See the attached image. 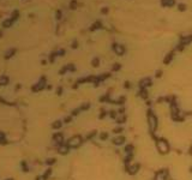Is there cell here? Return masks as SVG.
I'll list each match as a JSON object with an SVG mask.
<instances>
[{"label": "cell", "mask_w": 192, "mask_h": 180, "mask_svg": "<svg viewBox=\"0 0 192 180\" xmlns=\"http://www.w3.org/2000/svg\"><path fill=\"white\" fill-rule=\"evenodd\" d=\"M148 121H149V126H150V131L151 132L156 131V129H157V118H156V115L152 114V112L150 109L148 111Z\"/></svg>", "instance_id": "6da1fadb"}, {"label": "cell", "mask_w": 192, "mask_h": 180, "mask_svg": "<svg viewBox=\"0 0 192 180\" xmlns=\"http://www.w3.org/2000/svg\"><path fill=\"white\" fill-rule=\"evenodd\" d=\"M156 147H157V150L161 154H167L169 151V144L166 139H159L157 143H156Z\"/></svg>", "instance_id": "7a4b0ae2"}, {"label": "cell", "mask_w": 192, "mask_h": 180, "mask_svg": "<svg viewBox=\"0 0 192 180\" xmlns=\"http://www.w3.org/2000/svg\"><path fill=\"white\" fill-rule=\"evenodd\" d=\"M82 142H83V139H82L81 136H73V137H71L67 140L66 144H67L70 148H78L81 144H82Z\"/></svg>", "instance_id": "3957f363"}, {"label": "cell", "mask_w": 192, "mask_h": 180, "mask_svg": "<svg viewBox=\"0 0 192 180\" xmlns=\"http://www.w3.org/2000/svg\"><path fill=\"white\" fill-rule=\"evenodd\" d=\"M167 169H161L155 174V180H167Z\"/></svg>", "instance_id": "277c9868"}, {"label": "cell", "mask_w": 192, "mask_h": 180, "mask_svg": "<svg viewBox=\"0 0 192 180\" xmlns=\"http://www.w3.org/2000/svg\"><path fill=\"white\" fill-rule=\"evenodd\" d=\"M69 150H70V147L67 145L66 143L60 144V147H59V153H60L61 155H66V154L69 153Z\"/></svg>", "instance_id": "5b68a950"}, {"label": "cell", "mask_w": 192, "mask_h": 180, "mask_svg": "<svg viewBox=\"0 0 192 180\" xmlns=\"http://www.w3.org/2000/svg\"><path fill=\"white\" fill-rule=\"evenodd\" d=\"M53 139H54L55 142H58L59 144H63V142H64V135H63L61 132H58V133H55V135L53 136Z\"/></svg>", "instance_id": "8992f818"}, {"label": "cell", "mask_w": 192, "mask_h": 180, "mask_svg": "<svg viewBox=\"0 0 192 180\" xmlns=\"http://www.w3.org/2000/svg\"><path fill=\"white\" fill-rule=\"evenodd\" d=\"M43 88H45V78H42L41 82H38L36 85H34L32 90H34V91H37V90H42Z\"/></svg>", "instance_id": "52a82bcc"}, {"label": "cell", "mask_w": 192, "mask_h": 180, "mask_svg": "<svg viewBox=\"0 0 192 180\" xmlns=\"http://www.w3.org/2000/svg\"><path fill=\"white\" fill-rule=\"evenodd\" d=\"M138 169H139V165H133V166H131V167L127 168V172H128L131 175H133V174H136V173L138 172Z\"/></svg>", "instance_id": "ba28073f"}, {"label": "cell", "mask_w": 192, "mask_h": 180, "mask_svg": "<svg viewBox=\"0 0 192 180\" xmlns=\"http://www.w3.org/2000/svg\"><path fill=\"white\" fill-rule=\"evenodd\" d=\"M114 50L117 52L118 55H123L124 52H125V48L123 46H120V45H114Z\"/></svg>", "instance_id": "9c48e42d"}, {"label": "cell", "mask_w": 192, "mask_h": 180, "mask_svg": "<svg viewBox=\"0 0 192 180\" xmlns=\"http://www.w3.org/2000/svg\"><path fill=\"white\" fill-rule=\"evenodd\" d=\"M125 142V137H117L113 139V144H115V145H121V144Z\"/></svg>", "instance_id": "30bf717a"}, {"label": "cell", "mask_w": 192, "mask_h": 180, "mask_svg": "<svg viewBox=\"0 0 192 180\" xmlns=\"http://www.w3.org/2000/svg\"><path fill=\"white\" fill-rule=\"evenodd\" d=\"M148 85H151V82H150V79H149V78L143 79V81L139 83V86H141L142 89H145V86H148Z\"/></svg>", "instance_id": "8fae6325"}, {"label": "cell", "mask_w": 192, "mask_h": 180, "mask_svg": "<svg viewBox=\"0 0 192 180\" xmlns=\"http://www.w3.org/2000/svg\"><path fill=\"white\" fill-rule=\"evenodd\" d=\"M61 125H63V122H61L60 120H55V121L52 124V129H54V130H59V129L61 127Z\"/></svg>", "instance_id": "7c38bea8"}, {"label": "cell", "mask_w": 192, "mask_h": 180, "mask_svg": "<svg viewBox=\"0 0 192 180\" xmlns=\"http://www.w3.org/2000/svg\"><path fill=\"white\" fill-rule=\"evenodd\" d=\"M7 84H9V77L7 76L0 77V85H7Z\"/></svg>", "instance_id": "4fadbf2b"}, {"label": "cell", "mask_w": 192, "mask_h": 180, "mask_svg": "<svg viewBox=\"0 0 192 180\" xmlns=\"http://www.w3.org/2000/svg\"><path fill=\"white\" fill-rule=\"evenodd\" d=\"M12 23H13V19H12V18H10V19L4 21L3 27H4V28H9V27H11V25H12Z\"/></svg>", "instance_id": "5bb4252c"}, {"label": "cell", "mask_w": 192, "mask_h": 180, "mask_svg": "<svg viewBox=\"0 0 192 180\" xmlns=\"http://www.w3.org/2000/svg\"><path fill=\"white\" fill-rule=\"evenodd\" d=\"M16 53V49L14 48H12L11 50H9V52H6V55H5V59H9V58H11L13 54Z\"/></svg>", "instance_id": "9a60e30c"}, {"label": "cell", "mask_w": 192, "mask_h": 180, "mask_svg": "<svg viewBox=\"0 0 192 180\" xmlns=\"http://www.w3.org/2000/svg\"><path fill=\"white\" fill-rule=\"evenodd\" d=\"M172 58H173V52L168 54V55H167V58H165L163 63H165V64H169V63H170V60H172Z\"/></svg>", "instance_id": "2e32d148"}, {"label": "cell", "mask_w": 192, "mask_h": 180, "mask_svg": "<svg viewBox=\"0 0 192 180\" xmlns=\"http://www.w3.org/2000/svg\"><path fill=\"white\" fill-rule=\"evenodd\" d=\"M192 41V36H188V37H185V39H183L181 40V45L184 46V45H187L188 42H191Z\"/></svg>", "instance_id": "e0dca14e"}, {"label": "cell", "mask_w": 192, "mask_h": 180, "mask_svg": "<svg viewBox=\"0 0 192 180\" xmlns=\"http://www.w3.org/2000/svg\"><path fill=\"white\" fill-rule=\"evenodd\" d=\"M55 158L54 157H50V158H47V161H46V163L48 165V166H52V165H54L55 163Z\"/></svg>", "instance_id": "ac0fdd59"}, {"label": "cell", "mask_w": 192, "mask_h": 180, "mask_svg": "<svg viewBox=\"0 0 192 180\" xmlns=\"http://www.w3.org/2000/svg\"><path fill=\"white\" fill-rule=\"evenodd\" d=\"M132 150H133V145H131V144H128V145L125 147V151L127 154H132Z\"/></svg>", "instance_id": "d6986e66"}, {"label": "cell", "mask_w": 192, "mask_h": 180, "mask_svg": "<svg viewBox=\"0 0 192 180\" xmlns=\"http://www.w3.org/2000/svg\"><path fill=\"white\" fill-rule=\"evenodd\" d=\"M141 97H143V99H146V97H148V91H146V89H142V90H141Z\"/></svg>", "instance_id": "ffe728a7"}, {"label": "cell", "mask_w": 192, "mask_h": 180, "mask_svg": "<svg viewBox=\"0 0 192 180\" xmlns=\"http://www.w3.org/2000/svg\"><path fill=\"white\" fill-rule=\"evenodd\" d=\"M0 143H3V144H5V143H6V139H5V133H4V132H1V131H0Z\"/></svg>", "instance_id": "44dd1931"}, {"label": "cell", "mask_w": 192, "mask_h": 180, "mask_svg": "<svg viewBox=\"0 0 192 180\" xmlns=\"http://www.w3.org/2000/svg\"><path fill=\"white\" fill-rule=\"evenodd\" d=\"M21 165H22L23 172H24V173H27V172L29 171V169H28V167H27V162H25V161H22V163H21Z\"/></svg>", "instance_id": "7402d4cb"}, {"label": "cell", "mask_w": 192, "mask_h": 180, "mask_svg": "<svg viewBox=\"0 0 192 180\" xmlns=\"http://www.w3.org/2000/svg\"><path fill=\"white\" fill-rule=\"evenodd\" d=\"M100 138H101L102 140H106V139H108V133H107V132H102V133L100 135Z\"/></svg>", "instance_id": "603a6c76"}, {"label": "cell", "mask_w": 192, "mask_h": 180, "mask_svg": "<svg viewBox=\"0 0 192 180\" xmlns=\"http://www.w3.org/2000/svg\"><path fill=\"white\" fill-rule=\"evenodd\" d=\"M50 174H52V169H50V168H48V169H47V171L45 172V174H43V176H45L46 179H48Z\"/></svg>", "instance_id": "cb8c5ba5"}, {"label": "cell", "mask_w": 192, "mask_h": 180, "mask_svg": "<svg viewBox=\"0 0 192 180\" xmlns=\"http://www.w3.org/2000/svg\"><path fill=\"white\" fill-rule=\"evenodd\" d=\"M91 64H92V66H94V67H97V66H99V64H100V60H99L97 58H95V59L92 60V63H91Z\"/></svg>", "instance_id": "d4e9b609"}, {"label": "cell", "mask_w": 192, "mask_h": 180, "mask_svg": "<svg viewBox=\"0 0 192 180\" xmlns=\"http://www.w3.org/2000/svg\"><path fill=\"white\" fill-rule=\"evenodd\" d=\"M89 108H90V104H89V103H84V104L79 108V109H81V111H87V109H89Z\"/></svg>", "instance_id": "484cf974"}, {"label": "cell", "mask_w": 192, "mask_h": 180, "mask_svg": "<svg viewBox=\"0 0 192 180\" xmlns=\"http://www.w3.org/2000/svg\"><path fill=\"white\" fill-rule=\"evenodd\" d=\"M125 120H126V117H125V115H123V117H120V118H118V119H117V121H118L119 124H123Z\"/></svg>", "instance_id": "4316f807"}, {"label": "cell", "mask_w": 192, "mask_h": 180, "mask_svg": "<svg viewBox=\"0 0 192 180\" xmlns=\"http://www.w3.org/2000/svg\"><path fill=\"white\" fill-rule=\"evenodd\" d=\"M174 0H166V5L167 6H172V5H174Z\"/></svg>", "instance_id": "83f0119b"}, {"label": "cell", "mask_w": 192, "mask_h": 180, "mask_svg": "<svg viewBox=\"0 0 192 180\" xmlns=\"http://www.w3.org/2000/svg\"><path fill=\"white\" fill-rule=\"evenodd\" d=\"M109 115H110V118H117V112L110 111V112H109Z\"/></svg>", "instance_id": "f1b7e54d"}, {"label": "cell", "mask_w": 192, "mask_h": 180, "mask_svg": "<svg viewBox=\"0 0 192 180\" xmlns=\"http://www.w3.org/2000/svg\"><path fill=\"white\" fill-rule=\"evenodd\" d=\"M105 117H106V112H105V109H101V114H100L99 118H100V119H103Z\"/></svg>", "instance_id": "f546056e"}, {"label": "cell", "mask_w": 192, "mask_h": 180, "mask_svg": "<svg viewBox=\"0 0 192 180\" xmlns=\"http://www.w3.org/2000/svg\"><path fill=\"white\" fill-rule=\"evenodd\" d=\"M113 132H114V133H120V132H123V129H121V127L114 129V130H113Z\"/></svg>", "instance_id": "4dcf8cb0"}, {"label": "cell", "mask_w": 192, "mask_h": 180, "mask_svg": "<svg viewBox=\"0 0 192 180\" xmlns=\"http://www.w3.org/2000/svg\"><path fill=\"white\" fill-rule=\"evenodd\" d=\"M71 120H72V118H71V117H66V118L64 119V121H65L66 124H69V122H71Z\"/></svg>", "instance_id": "1f68e13d"}, {"label": "cell", "mask_w": 192, "mask_h": 180, "mask_svg": "<svg viewBox=\"0 0 192 180\" xmlns=\"http://www.w3.org/2000/svg\"><path fill=\"white\" fill-rule=\"evenodd\" d=\"M120 68V65L119 64H114V66H113V70L114 71H117V70H119Z\"/></svg>", "instance_id": "d6a6232c"}, {"label": "cell", "mask_w": 192, "mask_h": 180, "mask_svg": "<svg viewBox=\"0 0 192 180\" xmlns=\"http://www.w3.org/2000/svg\"><path fill=\"white\" fill-rule=\"evenodd\" d=\"M81 112V109H79V108H78V109H74L73 112H72V115H78V113Z\"/></svg>", "instance_id": "836d02e7"}, {"label": "cell", "mask_w": 192, "mask_h": 180, "mask_svg": "<svg viewBox=\"0 0 192 180\" xmlns=\"http://www.w3.org/2000/svg\"><path fill=\"white\" fill-rule=\"evenodd\" d=\"M95 135H96V131H92V132H91V133H90V135H89V136L87 137V138H88V139H90V138H92V137H94Z\"/></svg>", "instance_id": "e575fe53"}, {"label": "cell", "mask_w": 192, "mask_h": 180, "mask_svg": "<svg viewBox=\"0 0 192 180\" xmlns=\"http://www.w3.org/2000/svg\"><path fill=\"white\" fill-rule=\"evenodd\" d=\"M55 55H56V53H53L52 55H50V58H49V60H50V63H53L54 61V58H55Z\"/></svg>", "instance_id": "d590c367"}, {"label": "cell", "mask_w": 192, "mask_h": 180, "mask_svg": "<svg viewBox=\"0 0 192 180\" xmlns=\"http://www.w3.org/2000/svg\"><path fill=\"white\" fill-rule=\"evenodd\" d=\"M61 93H63V89H61V88H58V89H56V94H58V95H61Z\"/></svg>", "instance_id": "8d00e7d4"}, {"label": "cell", "mask_w": 192, "mask_h": 180, "mask_svg": "<svg viewBox=\"0 0 192 180\" xmlns=\"http://www.w3.org/2000/svg\"><path fill=\"white\" fill-rule=\"evenodd\" d=\"M36 180H47V179H46L43 175H41V176H37V178H36Z\"/></svg>", "instance_id": "74e56055"}, {"label": "cell", "mask_w": 192, "mask_h": 180, "mask_svg": "<svg viewBox=\"0 0 192 180\" xmlns=\"http://www.w3.org/2000/svg\"><path fill=\"white\" fill-rule=\"evenodd\" d=\"M185 9H186V7H185V5H183V4H181V5H179V10H180V11H184Z\"/></svg>", "instance_id": "f35d334b"}, {"label": "cell", "mask_w": 192, "mask_h": 180, "mask_svg": "<svg viewBox=\"0 0 192 180\" xmlns=\"http://www.w3.org/2000/svg\"><path fill=\"white\" fill-rule=\"evenodd\" d=\"M71 9H76V1H72L71 3Z\"/></svg>", "instance_id": "ab89813d"}, {"label": "cell", "mask_w": 192, "mask_h": 180, "mask_svg": "<svg viewBox=\"0 0 192 180\" xmlns=\"http://www.w3.org/2000/svg\"><path fill=\"white\" fill-rule=\"evenodd\" d=\"M64 53H65V52H64V49H61V50H59V52H58V54H59V55H63Z\"/></svg>", "instance_id": "60d3db41"}, {"label": "cell", "mask_w": 192, "mask_h": 180, "mask_svg": "<svg viewBox=\"0 0 192 180\" xmlns=\"http://www.w3.org/2000/svg\"><path fill=\"white\" fill-rule=\"evenodd\" d=\"M161 73H162L161 71H157V72H156V77H161Z\"/></svg>", "instance_id": "b9f144b4"}, {"label": "cell", "mask_w": 192, "mask_h": 180, "mask_svg": "<svg viewBox=\"0 0 192 180\" xmlns=\"http://www.w3.org/2000/svg\"><path fill=\"white\" fill-rule=\"evenodd\" d=\"M107 12H108V9H107V7L102 9V13H107Z\"/></svg>", "instance_id": "7bdbcfd3"}, {"label": "cell", "mask_w": 192, "mask_h": 180, "mask_svg": "<svg viewBox=\"0 0 192 180\" xmlns=\"http://www.w3.org/2000/svg\"><path fill=\"white\" fill-rule=\"evenodd\" d=\"M125 88H130V83L128 82H125Z\"/></svg>", "instance_id": "ee69618b"}, {"label": "cell", "mask_w": 192, "mask_h": 180, "mask_svg": "<svg viewBox=\"0 0 192 180\" xmlns=\"http://www.w3.org/2000/svg\"><path fill=\"white\" fill-rule=\"evenodd\" d=\"M190 155H191V156H192V147H191V148H190Z\"/></svg>", "instance_id": "f6af8a7d"}, {"label": "cell", "mask_w": 192, "mask_h": 180, "mask_svg": "<svg viewBox=\"0 0 192 180\" xmlns=\"http://www.w3.org/2000/svg\"><path fill=\"white\" fill-rule=\"evenodd\" d=\"M1 36H3V32H1V31H0V37H1Z\"/></svg>", "instance_id": "bcb514c9"}, {"label": "cell", "mask_w": 192, "mask_h": 180, "mask_svg": "<svg viewBox=\"0 0 192 180\" xmlns=\"http://www.w3.org/2000/svg\"><path fill=\"white\" fill-rule=\"evenodd\" d=\"M190 172H191V173H192V167H191V168H190Z\"/></svg>", "instance_id": "7dc6e473"}, {"label": "cell", "mask_w": 192, "mask_h": 180, "mask_svg": "<svg viewBox=\"0 0 192 180\" xmlns=\"http://www.w3.org/2000/svg\"><path fill=\"white\" fill-rule=\"evenodd\" d=\"M5 180H13V179H5Z\"/></svg>", "instance_id": "c3c4849f"}]
</instances>
